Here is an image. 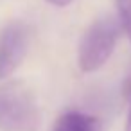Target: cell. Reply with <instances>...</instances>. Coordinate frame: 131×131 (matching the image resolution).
I'll list each match as a JSON object with an SVG mask.
<instances>
[{"label":"cell","instance_id":"cell-1","mask_svg":"<svg viewBox=\"0 0 131 131\" xmlns=\"http://www.w3.org/2000/svg\"><path fill=\"white\" fill-rule=\"evenodd\" d=\"M41 124L40 106L20 83L0 88V131H38Z\"/></svg>","mask_w":131,"mask_h":131},{"label":"cell","instance_id":"cell-2","mask_svg":"<svg viewBox=\"0 0 131 131\" xmlns=\"http://www.w3.org/2000/svg\"><path fill=\"white\" fill-rule=\"evenodd\" d=\"M120 32V25L111 16L95 20L83 34L77 49V63L83 72L99 70L113 54Z\"/></svg>","mask_w":131,"mask_h":131},{"label":"cell","instance_id":"cell-3","mask_svg":"<svg viewBox=\"0 0 131 131\" xmlns=\"http://www.w3.org/2000/svg\"><path fill=\"white\" fill-rule=\"evenodd\" d=\"M31 41V27L15 20L0 31V77L11 75L24 61Z\"/></svg>","mask_w":131,"mask_h":131},{"label":"cell","instance_id":"cell-4","mask_svg":"<svg viewBox=\"0 0 131 131\" xmlns=\"http://www.w3.org/2000/svg\"><path fill=\"white\" fill-rule=\"evenodd\" d=\"M52 131H101L99 120L81 111H68L61 115Z\"/></svg>","mask_w":131,"mask_h":131},{"label":"cell","instance_id":"cell-5","mask_svg":"<svg viewBox=\"0 0 131 131\" xmlns=\"http://www.w3.org/2000/svg\"><path fill=\"white\" fill-rule=\"evenodd\" d=\"M118 13H120V24L131 40V0H118Z\"/></svg>","mask_w":131,"mask_h":131},{"label":"cell","instance_id":"cell-6","mask_svg":"<svg viewBox=\"0 0 131 131\" xmlns=\"http://www.w3.org/2000/svg\"><path fill=\"white\" fill-rule=\"evenodd\" d=\"M49 4H52V6H58V7H63V6H68L72 0H47Z\"/></svg>","mask_w":131,"mask_h":131},{"label":"cell","instance_id":"cell-7","mask_svg":"<svg viewBox=\"0 0 131 131\" xmlns=\"http://www.w3.org/2000/svg\"><path fill=\"white\" fill-rule=\"evenodd\" d=\"M126 131H131V110H129V115H127V122H126Z\"/></svg>","mask_w":131,"mask_h":131}]
</instances>
